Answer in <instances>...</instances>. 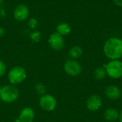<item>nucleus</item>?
<instances>
[{
    "label": "nucleus",
    "instance_id": "obj_2",
    "mask_svg": "<svg viewBox=\"0 0 122 122\" xmlns=\"http://www.w3.org/2000/svg\"><path fill=\"white\" fill-rule=\"evenodd\" d=\"M19 92L12 84H6L0 87V99L5 103H12L18 99Z\"/></svg>",
    "mask_w": 122,
    "mask_h": 122
},
{
    "label": "nucleus",
    "instance_id": "obj_20",
    "mask_svg": "<svg viewBox=\"0 0 122 122\" xmlns=\"http://www.w3.org/2000/svg\"><path fill=\"white\" fill-rule=\"evenodd\" d=\"M113 1L117 6L122 7V0H113Z\"/></svg>",
    "mask_w": 122,
    "mask_h": 122
},
{
    "label": "nucleus",
    "instance_id": "obj_7",
    "mask_svg": "<svg viewBox=\"0 0 122 122\" xmlns=\"http://www.w3.org/2000/svg\"><path fill=\"white\" fill-rule=\"evenodd\" d=\"M48 43L49 46L55 51H60L64 46V40L63 36L56 31L54 32L49 36Z\"/></svg>",
    "mask_w": 122,
    "mask_h": 122
},
{
    "label": "nucleus",
    "instance_id": "obj_25",
    "mask_svg": "<svg viewBox=\"0 0 122 122\" xmlns=\"http://www.w3.org/2000/svg\"></svg>",
    "mask_w": 122,
    "mask_h": 122
},
{
    "label": "nucleus",
    "instance_id": "obj_21",
    "mask_svg": "<svg viewBox=\"0 0 122 122\" xmlns=\"http://www.w3.org/2000/svg\"><path fill=\"white\" fill-rule=\"evenodd\" d=\"M5 34V30L2 26H0V37H2Z\"/></svg>",
    "mask_w": 122,
    "mask_h": 122
},
{
    "label": "nucleus",
    "instance_id": "obj_6",
    "mask_svg": "<svg viewBox=\"0 0 122 122\" xmlns=\"http://www.w3.org/2000/svg\"><path fill=\"white\" fill-rule=\"evenodd\" d=\"M64 69L69 76H76L81 74L82 69L81 64L77 61L70 59L65 62L64 65Z\"/></svg>",
    "mask_w": 122,
    "mask_h": 122
},
{
    "label": "nucleus",
    "instance_id": "obj_18",
    "mask_svg": "<svg viewBox=\"0 0 122 122\" xmlns=\"http://www.w3.org/2000/svg\"><path fill=\"white\" fill-rule=\"evenodd\" d=\"M6 64L3 61L0 60V78L2 77L6 74Z\"/></svg>",
    "mask_w": 122,
    "mask_h": 122
},
{
    "label": "nucleus",
    "instance_id": "obj_11",
    "mask_svg": "<svg viewBox=\"0 0 122 122\" xmlns=\"http://www.w3.org/2000/svg\"><path fill=\"white\" fill-rule=\"evenodd\" d=\"M106 97L112 100H118L121 97V90L116 85H109L105 89Z\"/></svg>",
    "mask_w": 122,
    "mask_h": 122
},
{
    "label": "nucleus",
    "instance_id": "obj_15",
    "mask_svg": "<svg viewBox=\"0 0 122 122\" xmlns=\"http://www.w3.org/2000/svg\"><path fill=\"white\" fill-rule=\"evenodd\" d=\"M94 75L96 79L97 80H102L103 79H104L106 77L107 74V71L104 67H99L97 68L94 70Z\"/></svg>",
    "mask_w": 122,
    "mask_h": 122
},
{
    "label": "nucleus",
    "instance_id": "obj_22",
    "mask_svg": "<svg viewBox=\"0 0 122 122\" xmlns=\"http://www.w3.org/2000/svg\"><path fill=\"white\" fill-rule=\"evenodd\" d=\"M119 122H122V110L119 112Z\"/></svg>",
    "mask_w": 122,
    "mask_h": 122
},
{
    "label": "nucleus",
    "instance_id": "obj_16",
    "mask_svg": "<svg viewBox=\"0 0 122 122\" xmlns=\"http://www.w3.org/2000/svg\"><path fill=\"white\" fill-rule=\"evenodd\" d=\"M34 90L36 92V93L39 95V96H42L44 94H46V86L42 84V83H38L34 86Z\"/></svg>",
    "mask_w": 122,
    "mask_h": 122
},
{
    "label": "nucleus",
    "instance_id": "obj_1",
    "mask_svg": "<svg viewBox=\"0 0 122 122\" xmlns=\"http://www.w3.org/2000/svg\"><path fill=\"white\" fill-rule=\"evenodd\" d=\"M103 51L105 56L111 59L116 60L122 57V40L117 37H112L104 43Z\"/></svg>",
    "mask_w": 122,
    "mask_h": 122
},
{
    "label": "nucleus",
    "instance_id": "obj_10",
    "mask_svg": "<svg viewBox=\"0 0 122 122\" xmlns=\"http://www.w3.org/2000/svg\"><path fill=\"white\" fill-rule=\"evenodd\" d=\"M102 105V100L100 96L93 94L90 96L86 101V107L91 112H96L99 110Z\"/></svg>",
    "mask_w": 122,
    "mask_h": 122
},
{
    "label": "nucleus",
    "instance_id": "obj_12",
    "mask_svg": "<svg viewBox=\"0 0 122 122\" xmlns=\"http://www.w3.org/2000/svg\"><path fill=\"white\" fill-rule=\"evenodd\" d=\"M104 119L107 121L109 122H114L117 119H119V112L117 109L114 108H109L105 110L104 113Z\"/></svg>",
    "mask_w": 122,
    "mask_h": 122
},
{
    "label": "nucleus",
    "instance_id": "obj_24",
    "mask_svg": "<svg viewBox=\"0 0 122 122\" xmlns=\"http://www.w3.org/2000/svg\"><path fill=\"white\" fill-rule=\"evenodd\" d=\"M121 97H122V89H121Z\"/></svg>",
    "mask_w": 122,
    "mask_h": 122
},
{
    "label": "nucleus",
    "instance_id": "obj_17",
    "mask_svg": "<svg viewBox=\"0 0 122 122\" xmlns=\"http://www.w3.org/2000/svg\"><path fill=\"white\" fill-rule=\"evenodd\" d=\"M30 38H31V40L34 42V43H36V42H39L40 39H41V34L39 31H35L32 33H31L30 34Z\"/></svg>",
    "mask_w": 122,
    "mask_h": 122
},
{
    "label": "nucleus",
    "instance_id": "obj_23",
    "mask_svg": "<svg viewBox=\"0 0 122 122\" xmlns=\"http://www.w3.org/2000/svg\"><path fill=\"white\" fill-rule=\"evenodd\" d=\"M3 2H4V0H0V5H1Z\"/></svg>",
    "mask_w": 122,
    "mask_h": 122
},
{
    "label": "nucleus",
    "instance_id": "obj_8",
    "mask_svg": "<svg viewBox=\"0 0 122 122\" xmlns=\"http://www.w3.org/2000/svg\"><path fill=\"white\" fill-rule=\"evenodd\" d=\"M29 15V10L25 4L17 5L14 10V17L19 21H25Z\"/></svg>",
    "mask_w": 122,
    "mask_h": 122
},
{
    "label": "nucleus",
    "instance_id": "obj_13",
    "mask_svg": "<svg viewBox=\"0 0 122 122\" xmlns=\"http://www.w3.org/2000/svg\"><path fill=\"white\" fill-rule=\"evenodd\" d=\"M56 32L61 34V36L68 35L71 32V26L67 23H60L56 26Z\"/></svg>",
    "mask_w": 122,
    "mask_h": 122
},
{
    "label": "nucleus",
    "instance_id": "obj_3",
    "mask_svg": "<svg viewBox=\"0 0 122 122\" xmlns=\"http://www.w3.org/2000/svg\"><path fill=\"white\" fill-rule=\"evenodd\" d=\"M107 74L112 79H118L122 77V61L119 59L111 60L104 66Z\"/></svg>",
    "mask_w": 122,
    "mask_h": 122
},
{
    "label": "nucleus",
    "instance_id": "obj_14",
    "mask_svg": "<svg viewBox=\"0 0 122 122\" xmlns=\"http://www.w3.org/2000/svg\"><path fill=\"white\" fill-rule=\"evenodd\" d=\"M82 49L79 46H74L71 47L69 51V56L71 59H79L82 55Z\"/></svg>",
    "mask_w": 122,
    "mask_h": 122
},
{
    "label": "nucleus",
    "instance_id": "obj_9",
    "mask_svg": "<svg viewBox=\"0 0 122 122\" xmlns=\"http://www.w3.org/2000/svg\"><path fill=\"white\" fill-rule=\"evenodd\" d=\"M35 114L31 107H24L20 112L16 122H33L34 120Z\"/></svg>",
    "mask_w": 122,
    "mask_h": 122
},
{
    "label": "nucleus",
    "instance_id": "obj_4",
    "mask_svg": "<svg viewBox=\"0 0 122 122\" xmlns=\"http://www.w3.org/2000/svg\"><path fill=\"white\" fill-rule=\"evenodd\" d=\"M26 77V70L19 66H14L8 73V80L12 85H16L22 83Z\"/></svg>",
    "mask_w": 122,
    "mask_h": 122
},
{
    "label": "nucleus",
    "instance_id": "obj_19",
    "mask_svg": "<svg viewBox=\"0 0 122 122\" xmlns=\"http://www.w3.org/2000/svg\"><path fill=\"white\" fill-rule=\"evenodd\" d=\"M37 24H38L37 20H36V19L32 18V19H31L29 21V22H28V26H29V28H31V29H34V28L36 26Z\"/></svg>",
    "mask_w": 122,
    "mask_h": 122
},
{
    "label": "nucleus",
    "instance_id": "obj_5",
    "mask_svg": "<svg viewBox=\"0 0 122 122\" xmlns=\"http://www.w3.org/2000/svg\"><path fill=\"white\" fill-rule=\"evenodd\" d=\"M39 107L46 112L54 111L57 105V102L55 97L51 94H45L41 96L39 101Z\"/></svg>",
    "mask_w": 122,
    "mask_h": 122
}]
</instances>
